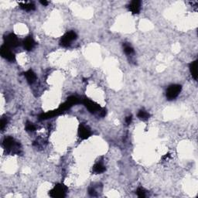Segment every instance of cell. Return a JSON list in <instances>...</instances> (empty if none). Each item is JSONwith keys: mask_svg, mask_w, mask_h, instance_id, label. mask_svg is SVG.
Segmentation results:
<instances>
[{"mask_svg": "<svg viewBox=\"0 0 198 198\" xmlns=\"http://www.w3.org/2000/svg\"><path fill=\"white\" fill-rule=\"evenodd\" d=\"M67 190H68V188L64 184H58L51 190L49 194L51 197L54 198L64 197L66 196Z\"/></svg>", "mask_w": 198, "mask_h": 198, "instance_id": "1", "label": "cell"}, {"mask_svg": "<svg viewBox=\"0 0 198 198\" xmlns=\"http://www.w3.org/2000/svg\"><path fill=\"white\" fill-rule=\"evenodd\" d=\"M3 146L5 149L12 152V153H19V145L12 137H7L4 139Z\"/></svg>", "mask_w": 198, "mask_h": 198, "instance_id": "2", "label": "cell"}, {"mask_svg": "<svg viewBox=\"0 0 198 198\" xmlns=\"http://www.w3.org/2000/svg\"><path fill=\"white\" fill-rule=\"evenodd\" d=\"M181 91V86L179 84H172L167 91V97L168 100H173L179 95Z\"/></svg>", "mask_w": 198, "mask_h": 198, "instance_id": "3", "label": "cell"}, {"mask_svg": "<svg viewBox=\"0 0 198 198\" xmlns=\"http://www.w3.org/2000/svg\"><path fill=\"white\" fill-rule=\"evenodd\" d=\"M77 39V34L74 31H70L65 33L64 36L61 38V45L63 47H68L70 46L71 43Z\"/></svg>", "mask_w": 198, "mask_h": 198, "instance_id": "4", "label": "cell"}, {"mask_svg": "<svg viewBox=\"0 0 198 198\" xmlns=\"http://www.w3.org/2000/svg\"><path fill=\"white\" fill-rule=\"evenodd\" d=\"M4 40H5V45L9 47H16L19 44V39L14 33H9V35L5 36Z\"/></svg>", "mask_w": 198, "mask_h": 198, "instance_id": "5", "label": "cell"}, {"mask_svg": "<svg viewBox=\"0 0 198 198\" xmlns=\"http://www.w3.org/2000/svg\"><path fill=\"white\" fill-rule=\"evenodd\" d=\"M0 54L2 55V57L7 61H14L16 58H15V54L9 50V47H7L6 45H2L0 49Z\"/></svg>", "mask_w": 198, "mask_h": 198, "instance_id": "6", "label": "cell"}, {"mask_svg": "<svg viewBox=\"0 0 198 198\" xmlns=\"http://www.w3.org/2000/svg\"><path fill=\"white\" fill-rule=\"evenodd\" d=\"M83 103L85 105L86 108L91 113H94L96 111H100L101 109V108L98 104H97V103H95L94 101H91V100H90L88 98L83 99Z\"/></svg>", "mask_w": 198, "mask_h": 198, "instance_id": "7", "label": "cell"}, {"mask_svg": "<svg viewBox=\"0 0 198 198\" xmlns=\"http://www.w3.org/2000/svg\"><path fill=\"white\" fill-rule=\"evenodd\" d=\"M79 136L82 139H87V138H89L91 135V130L88 129V127L85 126L84 125L81 124V125L79 126Z\"/></svg>", "mask_w": 198, "mask_h": 198, "instance_id": "8", "label": "cell"}, {"mask_svg": "<svg viewBox=\"0 0 198 198\" xmlns=\"http://www.w3.org/2000/svg\"><path fill=\"white\" fill-rule=\"evenodd\" d=\"M129 9L132 12L133 14H138L139 13L141 9V2L140 1L138 0H135L130 2L129 5Z\"/></svg>", "mask_w": 198, "mask_h": 198, "instance_id": "9", "label": "cell"}, {"mask_svg": "<svg viewBox=\"0 0 198 198\" xmlns=\"http://www.w3.org/2000/svg\"><path fill=\"white\" fill-rule=\"evenodd\" d=\"M35 44H36V43H35L34 40L32 38V37H28L27 38L23 41V47H24V48L26 49V50H27V51H31L32 49L34 47Z\"/></svg>", "mask_w": 198, "mask_h": 198, "instance_id": "10", "label": "cell"}, {"mask_svg": "<svg viewBox=\"0 0 198 198\" xmlns=\"http://www.w3.org/2000/svg\"><path fill=\"white\" fill-rule=\"evenodd\" d=\"M25 77H26V80L30 84L33 83V82L36 81L37 79V76H36V74L32 71V70H29L28 71H26V73L24 74Z\"/></svg>", "mask_w": 198, "mask_h": 198, "instance_id": "11", "label": "cell"}, {"mask_svg": "<svg viewBox=\"0 0 198 198\" xmlns=\"http://www.w3.org/2000/svg\"><path fill=\"white\" fill-rule=\"evenodd\" d=\"M190 73L193 77V78L196 80L197 79V61H193L190 64Z\"/></svg>", "mask_w": 198, "mask_h": 198, "instance_id": "12", "label": "cell"}, {"mask_svg": "<svg viewBox=\"0 0 198 198\" xmlns=\"http://www.w3.org/2000/svg\"><path fill=\"white\" fill-rule=\"evenodd\" d=\"M19 6L22 9L26 11H32L35 9L34 4L30 2H26V3H19Z\"/></svg>", "mask_w": 198, "mask_h": 198, "instance_id": "13", "label": "cell"}, {"mask_svg": "<svg viewBox=\"0 0 198 198\" xmlns=\"http://www.w3.org/2000/svg\"><path fill=\"white\" fill-rule=\"evenodd\" d=\"M93 171L95 173H102L105 171V167L101 163H96L93 167Z\"/></svg>", "mask_w": 198, "mask_h": 198, "instance_id": "14", "label": "cell"}, {"mask_svg": "<svg viewBox=\"0 0 198 198\" xmlns=\"http://www.w3.org/2000/svg\"><path fill=\"white\" fill-rule=\"evenodd\" d=\"M150 114L145 110H140L138 113V117L142 120H147L148 118H150Z\"/></svg>", "mask_w": 198, "mask_h": 198, "instance_id": "15", "label": "cell"}, {"mask_svg": "<svg viewBox=\"0 0 198 198\" xmlns=\"http://www.w3.org/2000/svg\"><path fill=\"white\" fill-rule=\"evenodd\" d=\"M123 47H124V51H125V54H128V55H130V54H133V52H134L133 48H132V47H131L129 44H124Z\"/></svg>", "mask_w": 198, "mask_h": 198, "instance_id": "16", "label": "cell"}, {"mask_svg": "<svg viewBox=\"0 0 198 198\" xmlns=\"http://www.w3.org/2000/svg\"><path fill=\"white\" fill-rule=\"evenodd\" d=\"M35 129H36V127H35V125L33 123L27 122L26 124V130L27 132H33V131H35Z\"/></svg>", "mask_w": 198, "mask_h": 198, "instance_id": "17", "label": "cell"}, {"mask_svg": "<svg viewBox=\"0 0 198 198\" xmlns=\"http://www.w3.org/2000/svg\"><path fill=\"white\" fill-rule=\"evenodd\" d=\"M136 193H137V195L139 197L143 198L146 196V191H145L143 188H138L137 191H136Z\"/></svg>", "mask_w": 198, "mask_h": 198, "instance_id": "18", "label": "cell"}, {"mask_svg": "<svg viewBox=\"0 0 198 198\" xmlns=\"http://www.w3.org/2000/svg\"><path fill=\"white\" fill-rule=\"evenodd\" d=\"M6 124H7V119L5 118H2V119H1V122H0V128H1L2 130H3L5 126L6 125Z\"/></svg>", "mask_w": 198, "mask_h": 198, "instance_id": "19", "label": "cell"}, {"mask_svg": "<svg viewBox=\"0 0 198 198\" xmlns=\"http://www.w3.org/2000/svg\"><path fill=\"white\" fill-rule=\"evenodd\" d=\"M132 115H129V116H128L125 118V122H126L127 125H130L131 122H132Z\"/></svg>", "mask_w": 198, "mask_h": 198, "instance_id": "20", "label": "cell"}, {"mask_svg": "<svg viewBox=\"0 0 198 198\" xmlns=\"http://www.w3.org/2000/svg\"><path fill=\"white\" fill-rule=\"evenodd\" d=\"M88 192H89V194H90L91 196H96V192H95V190L93 189V188H90L88 190Z\"/></svg>", "mask_w": 198, "mask_h": 198, "instance_id": "21", "label": "cell"}, {"mask_svg": "<svg viewBox=\"0 0 198 198\" xmlns=\"http://www.w3.org/2000/svg\"><path fill=\"white\" fill-rule=\"evenodd\" d=\"M40 3H41L43 5H47L49 2H47V1H40Z\"/></svg>", "mask_w": 198, "mask_h": 198, "instance_id": "22", "label": "cell"}]
</instances>
